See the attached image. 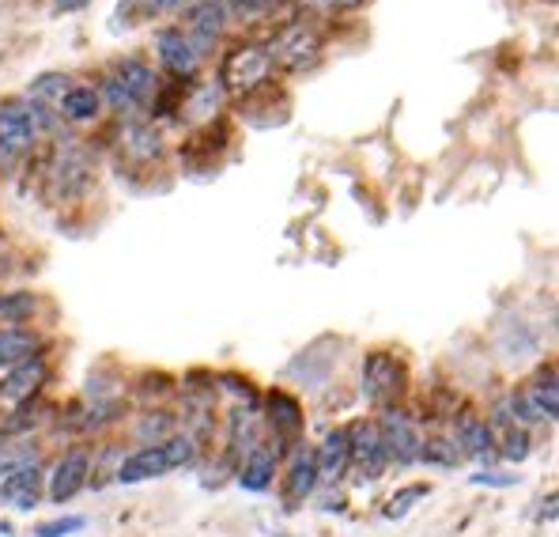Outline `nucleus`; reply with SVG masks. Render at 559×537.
I'll return each instance as SVG.
<instances>
[{
    "label": "nucleus",
    "instance_id": "obj_2",
    "mask_svg": "<svg viewBox=\"0 0 559 537\" xmlns=\"http://www.w3.org/2000/svg\"><path fill=\"white\" fill-rule=\"evenodd\" d=\"M155 72L144 65V61H121L118 72L110 76L106 84V99L118 114H133V110H144V106L155 99Z\"/></svg>",
    "mask_w": 559,
    "mask_h": 537
},
{
    "label": "nucleus",
    "instance_id": "obj_23",
    "mask_svg": "<svg viewBox=\"0 0 559 537\" xmlns=\"http://www.w3.org/2000/svg\"><path fill=\"white\" fill-rule=\"evenodd\" d=\"M99 91L95 87H68V95L61 99V114H65L68 122H95L99 118Z\"/></svg>",
    "mask_w": 559,
    "mask_h": 537
},
{
    "label": "nucleus",
    "instance_id": "obj_5",
    "mask_svg": "<svg viewBox=\"0 0 559 537\" xmlns=\"http://www.w3.org/2000/svg\"><path fill=\"white\" fill-rule=\"evenodd\" d=\"M378 435H382V443H386L390 462H397V466H416V462H420V454H424V435H420V428H416L405 413L390 409V413L378 420Z\"/></svg>",
    "mask_w": 559,
    "mask_h": 537
},
{
    "label": "nucleus",
    "instance_id": "obj_22",
    "mask_svg": "<svg viewBox=\"0 0 559 537\" xmlns=\"http://www.w3.org/2000/svg\"><path fill=\"white\" fill-rule=\"evenodd\" d=\"M522 394H526V398L533 401V409H537V413H541L544 420H556V413H559L556 367H548V371H541V375L529 382Z\"/></svg>",
    "mask_w": 559,
    "mask_h": 537
},
{
    "label": "nucleus",
    "instance_id": "obj_34",
    "mask_svg": "<svg viewBox=\"0 0 559 537\" xmlns=\"http://www.w3.org/2000/svg\"><path fill=\"white\" fill-rule=\"evenodd\" d=\"M473 485H484V488H514L518 485V477L514 473H499V469H480L476 477H469Z\"/></svg>",
    "mask_w": 559,
    "mask_h": 537
},
{
    "label": "nucleus",
    "instance_id": "obj_35",
    "mask_svg": "<svg viewBox=\"0 0 559 537\" xmlns=\"http://www.w3.org/2000/svg\"><path fill=\"white\" fill-rule=\"evenodd\" d=\"M238 16H261V12H272L280 0H231Z\"/></svg>",
    "mask_w": 559,
    "mask_h": 537
},
{
    "label": "nucleus",
    "instance_id": "obj_27",
    "mask_svg": "<svg viewBox=\"0 0 559 537\" xmlns=\"http://www.w3.org/2000/svg\"><path fill=\"white\" fill-rule=\"evenodd\" d=\"M34 314V295L31 292H8L0 295V326H19Z\"/></svg>",
    "mask_w": 559,
    "mask_h": 537
},
{
    "label": "nucleus",
    "instance_id": "obj_24",
    "mask_svg": "<svg viewBox=\"0 0 559 537\" xmlns=\"http://www.w3.org/2000/svg\"><path fill=\"white\" fill-rule=\"evenodd\" d=\"M68 95V76H61V72H42L38 80L31 84V91H27V99H31V106H61V99Z\"/></svg>",
    "mask_w": 559,
    "mask_h": 537
},
{
    "label": "nucleus",
    "instance_id": "obj_39",
    "mask_svg": "<svg viewBox=\"0 0 559 537\" xmlns=\"http://www.w3.org/2000/svg\"><path fill=\"white\" fill-rule=\"evenodd\" d=\"M170 8H182V4H186V0H167Z\"/></svg>",
    "mask_w": 559,
    "mask_h": 537
},
{
    "label": "nucleus",
    "instance_id": "obj_7",
    "mask_svg": "<svg viewBox=\"0 0 559 537\" xmlns=\"http://www.w3.org/2000/svg\"><path fill=\"white\" fill-rule=\"evenodd\" d=\"M91 451L87 447H72V451H65L61 458H57V466H53L50 473V500L53 503H68L72 496H80L87 488V481H91Z\"/></svg>",
    "mask_w": 559,
    "mask_h": 537
},
{
    "label": "nucleus",
    "instance_id": "obj_10",
    "mask_svg": "<svg viewBox=\"0 0 559 537\" xmlns=\"http://www.w3.org/2000/svg\"><path fill=\"white\" fill-rule=\"evenodd\" d=\"M397 390H401V364L386 352H371L363 364V398L386 405L397 398Z\"/></svg>",
    "mask_w": 559,
    "mask_h": 537
},
{
    "label": "nucleus",
    "instance_id": "obj_37",
    "mask_svg": "<svg viewBox=\"0 0 559 537\" xmlns=\"http://www.w3.org/2000/svg\"><path fill=\"white\" fill-rule=\"evenodd\" d=\"M325 8H337V12H348V8H359L363 0H322Z\"/></svg>",
    "mask_w": 559,
    "mask_h": 537
},
{
    "label": "nucleus",
    "instance_id": "obj_1",
    "mask_svg": "<svg viewBox=\"0 0 559 537\" xmlns=\"http://www.w3.org/2000/svg\"><path fill=\"white\" fill-rule=\"evenodd\" d=\"M197 458V439L189 432L170 435L167 443H155V447H140L129 458H121V466L114 469V481L121 485H140V481H155V477H167L174 469L193 466Z\"/></svg>",
    "mask_w": 559,
    "mask_h": 537
},
{
    "label": "nucleus",
    "instance_id": "obj_29",
    "mask_svg": "<svg viewBox=\"0 0 559 537\" xmlns=\"http://www.w3.org/2000/svg\"><path fill=\"white\" fill-rule=\"evenodd\" d=\"M427 496V485H408L401 492H393L390 500H386V519H405L408 511H412V503H420Z\"/></svg>",
    "mask_w": 559,
    "mask_h": 537
},
{
    "label": "nucleus",
    "instance_id": "obj_38",
    "mask_svg": "<svg viewBox=\"0 0 559 537\" xmlns=\"http://www.w3.org/2000/svg\"><path fill=\"white\" fill-rule=\"evenodd\" d=\"M163 4H167V0H144V8H148V12H152V8H163Z\"/></svg>",
    "mask_w": 559,
    "mask_h": 537
},
{
    "label": "nucleus",
    "instance_id": "obj_26",
    "mask_svg": "<svg viewBox=\"0 0 559 537\" xmlns=\"http://www.w3.org/2000/svg\"><path fill=\"white\" fill-rule=\"evenodd\" d=\"M27 466H38V447H27V443H0V481Z\"/></svg>",
    "mask_w": 559,
    "mask_h": 537
},
{
    "label": "nucleus",
    "instance_id": "obj_17",
    "mask_svg": "<svg viewBox=\"0 0 559 537\" xmlns=\"http://www.w3.org/2000/svg\"><path fill=\"white\" fill-rule=\"evenodd\" d=\"M454 435H458V447H465L461 454H473V458H484V462H492L495 458V435L484 416L461 413L458 420H454Z\"/></svg>",
    "mask_w": 559,
    "mask_h": 537
},
{
    "label": "nucleus",
    "instance_id": "obj_4",
    "mask_svg": "<svg viewBox=\"0 0 559 537\" xmlns=\"http://www.w3.org/2000/svg\"><path fill=\"white\" fill-rule=\"evenodd\" d=\"M91 156H87V148L80 140H61L57 148H53V171H50V182L57 186L61 197H76V193H84L91 186Z\"/></svg>",
    "mask_w": 559,
    "mask_h": 537
},
{
    "label": "nucleus",
    "instance_id": "obj_20",
    "mask_svg": "<svg viewBox=\"0 0 559 537\" xmlns=\"http://www.w3.org/2000/svg\"><path fill=\"white\" fill-rule=\"evenodd\" d=\"M189 27H193V50L201 53L204 46H212L223 31V4L220 0H201L189 12Z\"/></svg>",
    "mask_w": 559,
    "mask_h": 537
},
{
    "label": "nucleus",
    "instance_id": "obj_31",
    "mask_svg": "<svg viewBox=\"0 0 559 537\" xmlns=\"http://www.w3.org/2000/svg\"><path fill=\"white\" fill-rule=\"evenodd\" d=\"M220 99H223V87L220 84H204L201 91L189 99L186 110L193 114V118H212V114L220 110Z\"/></svg>",
    "mask_w": 559,
    "mask_h": 537
},
{
    "label": "nucleus",
    "instance_id": "obj_33",
    "mask_svg": "<svg viewBox=\"0 0 559 537\" xmlns=\"http://www.w3.org/2000/svg\"><path fill=\"white\" fill-rule=\"evenodd\" d=\"M503 458H510V462H526L529 458V439H526V428H510L507 439H503Z\"/></svg>",
    "mask_w": 559,
    "mask_h": 537
},
{
    "label": "nucleus",
    "instance_id": "obj_3",
    "mask_svg": "<svg viewBox=\"0 0 559 537\" xmlns=\"http://www.w3.org/2000/svg\"><path fill=\"white\" fill-rule=\"evenodd\" d=\"M269 72H272L269 46L246 42V46H235V50L223 57L220 84L227 87V91H235V95H246V91H254V87L265 84Z\"/></svg>",
    "mask_w": 559,
    "mask_h": 537
},
{
    "label": "nucleus",
    "instance_id": "obj_11",
    "mask_svg": "<svg viewBox=\"0 0 559 537\" xmlns=\"http://www.w3.org/2000/svg\"><path fill=\"white\" fill-rule=\"evenodd\" d=\"M46 375H50V367L42 356H31V360H23V364L8 367L4 375H0V401H31L42 386H46Z\"/></svg>",
    "mask_w": 559,
    "mask_h": 537
},
{
    "label": "nucleus",
    "instance_id": "obj_25",
    "mask_svg": "<svg viewBox=\"0 0 559 537\" xmlns=\"http://www.w3.org/2000/svg\"><path fill=\"white\" fill-rule=\"evenodd\" d=\"M125 152L136 159H155L163 156V140H159V133H155L152 125H133L125 133Z\"/></svg>",
    "mask_w": 559,
    "mask_h": 537
},
{
    "label": "nucleus",
    "instance_id": "obj_21",
    "mask_svg": "<svg viewBox=\"0 0 559 537\" xmlns=\"http://www.w3.org/2000/svg\"><path fill=\"white\" fill-rule=\"evenodd\" d=\"M227 447H231V454H242V458L254 451V447H261V420H257L254 405H246V409H238V413L231 416Z\"/></svg>",
    "mask_w": 559,
    "mask_h": 537
},
{
    "label": "nucleus",
    "instance_id": "obj_18",
    "mask_svg": "<svg viewBox=\"0 0 559 537\" xmlns=\"http://www.w3.org/2000/svg\"><path fill=\"white\" fill-rule=\"evenodd\" d=\"M269 424H272V435L280 439V443H291V439H299L303 435V409H299V401L284 394V390H272L269 394Z\"/></svg>",
    "mask_w": 559,
    "mask_h": 537
},
{
    "label": "nucleus",
    "instance_id": "obj_9",
    "mask_svg": "<svg viewBox=\"0 0 559 537\" xmlns=\"http://www.w3.org/2000/svg\"><path fill=\"white\" fill-rule=\"evenodd\" d=\"M34 118H31V106L19 103V99H4L0 103V152L12 159L31 152L34 144Z\"/></svg>",
    "mask_w": 559,
    "mask_h": 537
},
{
    "label": "nucleus",
    "instance_id": "obj_6",
    "mask_svg": "<svg viewBox=\"0 0 559 537\" xmlns=\"http://www.w3.org/2000/svg\"><path fill=\"white\" fill-rule=\"evenodd\" d=\"M318 53H322V35L314 27H306V23H291L288 31L276 38V46H269L272 61L291 72L310 69L318 61Z\"/></svg>",
    "mask_w": 559,
    "mask_h": 537
},
{
    "label": "nucleus",
    "instance_id": "obj_36",
    "mask_svg": "<svg viewBox=\"0 0 559 537\" xmlns=\"http://www.w3.org/2000/svg\"><path fill=\"white\" fill-rule=\"evenodd\" d=\"M91 0H53V8L57 12H80V8H87Z\"/></svg>",
    "mask_w": 559,
    "mask_h": 537
},
{
    "label": "nucleus",
    "instance_id": "obj_32",
    "mask_svg": "<svg viewBox=\"0 0 559 537\" xmlns=\"http://www.w3.org/2000/svg\"><path fill=\"white\" fill-rule=\"evenodd\" d=\"M87 522L80 515H68V519H50V522H38L34 526V537H72L80 534Z\"/></svg>",
    "mask_w": 559,
    "mask_h": 537
},
{
    "label": "nucleus",
    "instance_id": "obj_8",
    "mask_svg": "<svg viewBox=\"0 0 559 537\" xmlns=\"http://www.w3.org/2000/svg\"><path fill=\"white\" fill-rule=\"evenodd\" d=\"M352 462L348 469L356 466V481H378L386 466H390V454H386V443H382V435H378V424H356L352 432Z\"/></svg>",
    "mask_w": 559,
    "mask_h": 537
},
{
    "label": "nucleus",
    "instance_id": "obj_12",
    "mask_svg": "<svg viewBox=\"0 0 559 537\" xmlns=\"http://www.w3.org/2000/svg\"><path fill=\"white\" fill-rule=\"evenodd\" d=\"M155 50H159L163 69L174 72L178 80L197 76V69H201V53L193 50V42H189L182 31H159V38H155Z\"/></svg>",
    "mask_w": 559,
    "mask_h": 537
},
{
    "label": "nucleus",
    "instance_id": "obj_40",
    "mask_svg": "<svg viewBox=\"0 0 559 537\" xmlns=\"http://www.w3.org/2000/svg\"><path fill=\"white\" fill-rule=\"evenodd\" d=\"M4 159H8V156H4V152H0V163H4Z\"/></svg>",
    "mask_w": 559,
    "mask_h": 537
},
{
    "label": "nucleus",
    "instance_id": "obj_30",
    "mask_svg": "<svg viewBox=\"0 0 559 537\" xmlns=\"http://www.w3.org/2000/svg\"><path fill=\"white\" fill-rule=\"evenodd\" d=\"M420 462H435V466L454 469L461 462V451L454 447V443H450V439H427L424 454H420Z\"/></svg>",
    "mask_w": 559,
    "mask_h": 537
},
{
    "label": "nucleus",
    "instance_id": "obj_15",
    "mask_svg": "<svg viewBox=\"0 0 559 537\" xmlns=\"http://www.w3.org/2000/svg\"><path fill=\"white\" fill-rule=\"evenodd\" d=\"M318 485H322V481H318V458H314V447L295 451L288 473H284V496H288V503L310 500Z\"/></svg>",
    "mask_w": 559,
    "mask_h": 537
},
{
    "label": "nucleus",
    "instance_id": "obj_19",
    "mask_svg": "<svg viewBox=\"0 0 559 537\" xmlns=\"http://www.w3.org/2000/svg\"><path fill=\"white\" fill-rule=\"evenodd\" d=\"M38 352H42V337H38V333L19 330V326L0 330V371L23 364V360H31Z\"/></svg>",
    "mask_w": 559,
    "mask_h": 537
},
{
    "label": "nucleus",
    "instance_id": "obj_28",
    "mask_svg": "<svg viewBox=\"0 0 559 537\" xmlns=\"http://www.w3.org/2000/svg\"><path fill=\"white\" fill-rule=\"evenodd\" d=\"M136 435L144 439V447H155V443H167L174 435V416L170 413H148L140 424H136Z\"/></svg>",
    "mask_w": 559,
    "mask_h": 537
},
{
    "label": "nucleus",
    "instance_id": "obj_14",
    "mask_svg": "<svg viewBox=\"0 0 559 537\" xmlns=\"http://www.w3.org/2000/svg\"><path fill=\"white\" fill-rule=\"evenodd\" d=\"M42 469L38 466H27V469H16L12 477H4L0 481V503H8L12 511H31L34 503L42 500Z\"/></svg>",
    "mask_w": 559,
    "mask_h": 537
},
{
    "label": "nucleus",
    "instance_id": "obj_13",
    "mask_svg": "<svg viewBox=\"0 0 559 537\" xmlns=\"http://www.w3.org/2000/svg\"><path fill=\"white\" fill-rule=\"evenodd\" d=\"M314 458H318V481H340L348 473V462H352V439H348V428H333V432L322 439V447H314Z\"/></svg>",
    "mask_w": 559,
    "mask_h": 537
},
{
    "label": "nucleus",
    "instance_id": "obj_16",
    "mask_svg": "<svg viewBox=\"0 0 559 537\" xmlns=\"http://www.w3.org/2000/svg\"><path fill=\"white\" fill-rule=\"evenodd\" d=\"M276 473H280L276 451L261 443V447H254V451L242 458V466H238V485L246 488V492H269L272 481H276Z\"/></svg>",
    "mask_w": 559,
    "mask_h": 537
}]
</instances>
